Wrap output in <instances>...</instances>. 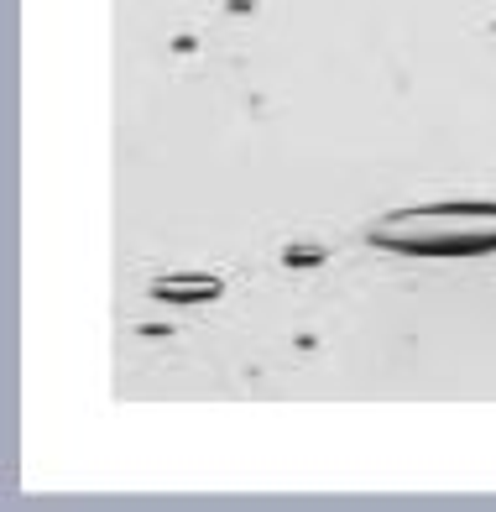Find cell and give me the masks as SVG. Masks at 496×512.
<instances>
[{
  "mask_svg": "<svg viewBox=\"0 0 496 512\" xmlns=\"http://www.w3.org/2000/svg\"><path fill=\"white\" fill-rule=\"evenodd\" d=\"M371 246L408 256H486L496 251V204L450 199V204L397 209V215L371 225Z\"/></svg>",
  "mask_w": 496,
  "mask_h": 512,
  "instance_id": "6da1fadb",
  "label": "cell"
}]
</instances>
